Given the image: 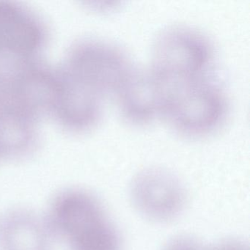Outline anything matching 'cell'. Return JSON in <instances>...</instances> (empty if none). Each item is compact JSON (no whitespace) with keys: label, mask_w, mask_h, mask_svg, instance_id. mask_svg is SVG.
Returning <instances> with one entry per match:
<instances>
[{"label":"cell","mask_w":250,"mask_h":250,"mask_svg":"<svg viewBox=\"0 0 250 250\" xmlns=\"http://www.w3.org/2000/svg\"><path fill=\"white\" fill-rule=\"evenodd\" d=\"M225 114L223 93L206 77L166 86L163 116L182 134H209L220 125Z\"/></svg>","instance_id":"6da1fadb"},{"label":"cell","mask_w":250,"mask_h":250,"mask_svg":"<svg viewBox=\"0 0 250 250\" xmlns=\"http://www.w3.org/2000/svg\"><path fill=\"white\" fill-rule=\"evenodd\" d=\"M212 55L211 46L203 34L188 27H172L155 42L151 70L167 83L202 78Z\"/></svg>","instance_id":"7a4b0ae2"},{"label":"cell","mask_w":250,"mask_h":250,"mask_svg":"<svg viewBox=\"0 0 250 250\" xmlns=\"http://www.w3.org/2000/svg\"><path fill=\"white\" fill-rule=\"evenodd\" d=\"M130 197L142 216L161 223L177 219L187 203L181 180L161 167L147 168L136 175L130 185Z\"/></svg>","instance_id":"3957f363"},{"label":"cell","mask_w":250,"mask_h":250,"mask_svg":"<svg viewBox=\"0 0 250 250\" xmlns=\"http://www.w3.org/2000/svg\"><path fill=\"white\" fill-rule=\"evenodd\" d=\"M44 217L55 240L68 244L107 216L93 194L82 188H70L54 196Z\"/></svg>","instance_id":"277c9868"},{"label":"cell","mask_w":250,"mask_h":250,"mask_svg":"<svg viewBox=\"0 0 250 250\" xmlns=\"http://www.w3.org/2000/svg\"><path fill=\"white\" fill-rule=\"evenodd\" d=\"M77 65L80 81L102 97L117 95L134 68L118 48L101 42L84 45Z\"/></svg>","instance_id":"5b68a950"},{"label":"cell","mask_w":250,"mask_h":250,"mask_svg":"<svg viewBox=\"0 0 250 250\" xmlns=\"http://www.w3.org/2000/svg\"><path fill=\"white\" fill-rule=\"evenodd\" d=\"M116 96L123 116L130 124L144 125L163 116L165 88L151 69L134 68Z\"/></svg>","instance_id":"8992f818"},{"label":"cell","mask_w":250,"mask_h":250,"mask_svg":"<svg viewBox=\"0 0 250 250\" xmlns=\"http://www.w3.org/2000/svg\"><path fill=\"white\" fill-rule=\"evenodd\" d=\"M56 241L44 215L17 208L0 216V250H54Z\"/></svg>","instance_id":"52a82bcc"},{"label":"cell","mask_w":250,"mask_h":250,"mask_svg":"<svg viewBox=\"0 0 250 250\" xmlns=\"http://www.w3.org/2000/svg\"><path fill=\"white\" fill-rule=\"evenodd\" d=\"M40 33L24 13L8 4H0V52L27 53L37 47Z\"/></svg>","instance_id":"ba28073f"},{"label":"cell","mask_w":250,"mask_h":250,"mask_svg":"<svg viewBox=\"0 0 250 250\" xmlns=\"http://www.w3.org/2000/svg\"><path fill=\"white\" fill-rule=\"evenodd\" d=\"M67 245L70 250H121V236L106 217Z\"/></svg>","instance_id":"9c48e42d"},{"label":"cell","mask_w":250,"mask_h":250,"mask_svg":"<svg viewBox=\"0 0 250 250\" xmlns=\"http://www.w3.org/2000/svg\"><path fill=\"white\" fill-rule=\"evenodd\" d=\"M162 250H208L195 238L179 236L170 240Z\"/></svg>","instance_id":"30bf717a"},{"label":"cell","mask_w":250,"mask_h":250,"mask_svg":"<svg viewBox=\"0 0 250 250\" xmlns=\"http://www.w3.org/2000/svg\"><path fill=\"white\" fill-rule=\"evenodd\" d=\"M208 250H249V247L239 240L228 239L218 243Z\"/></svg>","instance_id":"8fae6325"}]
</instances>
